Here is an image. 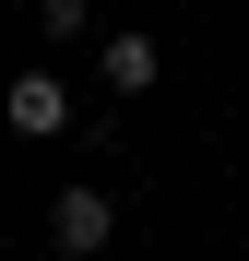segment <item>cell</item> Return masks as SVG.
Masks as SVG:
<instances>
[{
  "mask_svg": "<svg viewBox=\"0 0 249 261\" xmlns=\"http://www.w3.org/2000/svg\"><path fill=\"white\" fill-rule=\"evenodd\" d=\"M107 238H119V202H107L95 178H71V190H48V249H60V261H95Z\"/></svg>",
  "mask_w": 249,
  "mask_h": 261,
  "instance_id": "6da1fadb",
  "label": "cell"
},
{
  "mask_svg": "<svg viewBox=\"0 0 249 261\" xmlns=\"http://www.w3.org/2000/svg\"><path fill=\"white\" fill-rule=\"evenodd\" d=\"M0 119H12L24 143H60V130H71V83L60 71H12V83H0Z\"/></svg>",
  "mask_w": 249,
  "mask_h": 261,
  "instance_id": "7a4b0ae2",
  "label": "cell"
},
{
  "mask_svg": "<svg viewBox=\"0 0 249 261\" xmlns=\"http://www.w3.org/2000/svg\"><path fill=\"white\" fill-rule=\"evenodd\" d=\"M154 83H166V48H154L143 24H119L107 36V95H154Z\"/></svg>",
  "mask_w": 249,
  "mask_h": 261,
  "instance_id": "3957f363",
  "label": "cell"
},
{
  "mask_svg": "<svg viewBox=\"0 0 249 261\" xmlns=\"http://www.w3.org/2000/svg\"><path fill=\"white\" fill-rule=\"evenodd\" d=\"M95 24V0H36V36H83Z\"/></svg>",
  "mask_w": 249,
  "mask_h": 261,
  "instance_id": "277c9868",
  "label": "cell"
}]
</instances>
